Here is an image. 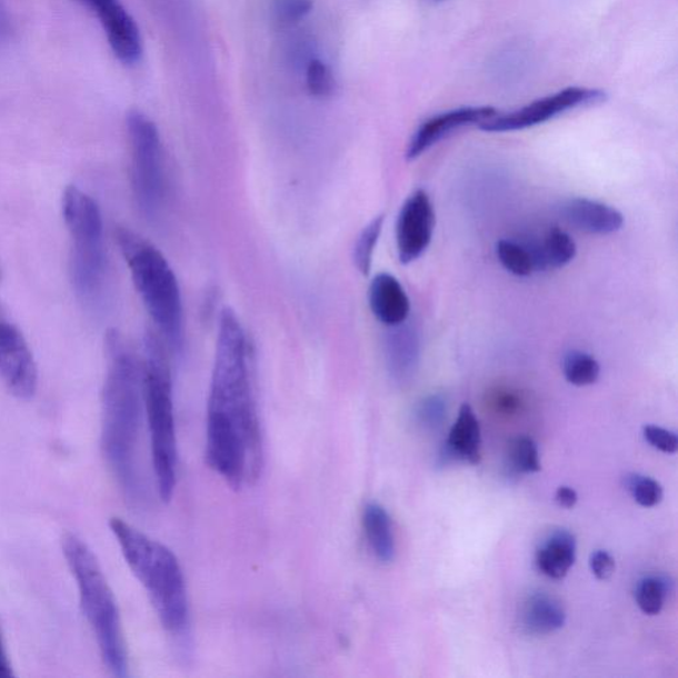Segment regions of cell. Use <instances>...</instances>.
Returning <instances> with one entry per match:
<instances>
[{
  "label": "cell",
  "mask_w": 678,
  "mask_h": 678,
  "mask_svg": "<svg viewBox=\"0 0 678 678\" xmlns=\"http://www.w3.org/2000/svg\"><path fill=\"white\" fill-rule=\"evenodd\" d=\"M61 545L69 570L78 582L81 610L92 628L102 660L110 674L127 677L128 649L120 610L99 559L84 539L73 532H67Z\"/></svg>",
  "instance_id": "4"
},
{
  "label": "cell",
  "mask_w": 678,
  "mask_h": 678,
  "mask_svg": "<svg viewBox=\"0 0 678 678\" xmlns=\"http://www.w3.org/2000/svg\"><path fill=\"white\" fill-rule=\"evenodd\" d=\"M369 303L377 320L389 328L406 322L410 316V299L398 279L390 273H379L372 279Z\"/></svg>",
  "instance_id": "15"
},
{
  "label": "cell",
  "mask_w": 678,
  "mask_h": 678,
  "mask_svg": "<svg viewBox=\"0 0 678 678\" xmlns=\"http://www.w3.org/2000/svg\"><path fill=\"white\" fill-rule=\"evenodd\" d=\"M606 100V93L599 89L569 87L555 94L546 96L508 114H496L492 119L479 124L488 133L524 130L539 123L556 119L557 116L578 107L595 106Z\"/></svg>",
  "instance_id": "9"
},
{
  "label": "cell",
  "mask_w": 678,
  "mask_h": 678,
  "mask_svg": "<svg viewBox=\"0 0 678 678\" xmlns=\"http://www.w3.org/2000/svg\"><path fill=\"white\" fill-rule=\"evenodd\" d=\"M435 230L433 206L423 189L415 190L401 206L397 221V247L403 265L418 260L431 245Z\"/></svg>",
  "instance_id": "11"
},
{
  "label": "cell",
  "mask_w": 678,
  "mask_h": 678,
  "mask_svg": "<svg viewBox=\"0 0 678 678\" xmlns=\"http://www.w3.org/2000/svg\"><path fill=\"white\" fill-rule=\"evenodd\" d=\"M590 567L595 577L599 580H608L615 572V559L610 552L597 550L591 555Z\"/></svg>",
  "instance_id": "32"
},
{
  "label": "cell",
  "mask_w": 678,
  "mask_h": 678,
  "mask_svg": "<svg viewBox=\"0 0 678 678\" xmlns=\"http://www.w3.org/2000/svg\"><path fill=\"white\" fill-rule=\"evenodd\" d=\"M307 87L311 96L323 99L333 93L335 80L330 69L321 60L310 61L307 69Z\"/></svg>",
  "instance_id": "28"
},
{
  "label": "cell",
  "mask_w": 678,
  "mask_h": 678,
  "mask_svg": "<svg viewBox=\"0 0 678 678\" xmlns=\"http://www.w3.org/2000/svg\"><path fill=\"white\" fill-rule=\"evenodd\" d=\"M109 528L129 569L147 591L164 631L175 639L187 638L190 629L189 592L175 552L120 517L110 518Z\"/></svg>",
  "instance_id": "3"
},
{
  "label": "cell",
  "mask_w": 678,
  "mask_h": 678,
  "mask_svg": "<svg viewBox=\"0 0 678 678\" xmlns=\"http://www.w3.org/2000/svg\"><path fill=\"white\" fill-rule=\"evenodd\" d=\"M9 17L4 9L2 0H0V40H3L6 34L9 33Z\"/></svg>",
  "instance_id": "35"
},
{
  "label": "cell",
  "mask_w": 678,
  "mask_h": 678,
  "mask_svg": "<svg viewBox=\"0 0 678 678\" xmlns=\"http://www.w3.org/2000/svg\"><path fill=\"white\" fill-rule=\"evenodd\" d=\"M0 378L12 396L29 400L38 390V366L22 331L0 303Z\"/></svg>",
  "instance_id": "10"
},
{
  "label": "cell",
  "mask_w": 678,
  "mask_h": 678,
  "mask_svg": "<svg viewBox=\"0 0 678 678\" xmlns=\"http://www.w3.org/2000/svg\"><path fill=\"white\" fill-rule=\"evenodd\" d=\"M556 501L560 508L572 509L578 502V493L569 487H560L556 493Z\"/></svg>",
  "instance_id": "33"
},
{
  "label": "cell",
  "mask_w": 678,
  "mask_h": 678,
  "mask_svg": "<svg viewBox=\"0 0 678 678\" xmlns=\"http://www.w3.org/2000/svg\"><path fill=\"white\" fill-rule=\"evenodd\" d=\"M206 461L233 489L259 479L265 441L251 352L235 311H221L206 421Z\"/></svg>",
  "instance_id": "1"
},
{
  "label": "cell",
  "mask_w": 678,
  "mask_h": 678,
  "mask_svg": "<svg viewBox=\"0 0 678 678\" xmlns=\"http://www.w3.org/2000/svg\"><path fill=\"white\" fill-rule=\"evenodd\" d=\"M131 154V187L144 217L161 212L166 197V177L161 137L156 123L138 110L128 114Z\"/></svg>",
  "instance_id": "8"
},
{
  "label": "cell",
  "mask_w": 678,
  "mask_h": 678,
  "mask_svg": "<svg viewBox=\"0 0 678 678\" xmlns=\"http://www.w3.org/2000/svg\"><path fill=\"white\" fill-rule=\"evenodd\" d=\"M521 622L525 631L531 635L557 632L566 622L565 608L548 594H532L524 604Z\"/></svg>",
  "instance_id": "20"
},
{
  "label": "cell",
  "mask_w": 678,
  "mask_h": 678,
  "mask_svg": "<svg viewBox=\"0 0 678 678\" xmlns=\"http://www.w3.org/2000/svg\"><path fill=\"white\" fill-rule=\"evenodd\" d=\"M559 210L567 223L587 233L611 235L620 231L625 225V217L619 210L598 200L567 199Z\"/></svg>",
  "instance_id": "14"
},
{
  "label": "cell",
  "mask_w": 678,
  "mask_h": 678,
  "mask_svg": "<svg viewBox=\"0 0 678 678\" xmlns=\"http://www.w3.org/2000/svg\"><path fill=\"white\" fill-rule=\"evenodd\" d=\"M449 459L479 463L481 460V428L473 408L467 403L460 407L459 417L449 431L446 442Z\"/></svg>",
  "instance_id": "16"
},
{
  "label": "cell",
  "mask_w": 678,
  "mask_h": 678,
  "mask_svg": "<svg viewBox=\"0 0 678 678\" xmlns=\"http://www.w3.org/2000/svg\"><path fill=\"white\" fill-rule=\"evenodd\" d=\"M496 114L497 110L492 107H462L431 117L415 131L410 143H408L407 161H415L442 138L452 133L453 130L468 127V124H480L492 119Z\"/></svg>",
  "instance_id": "13"
},
{
  "label": "cell",
  "mask_w": 678,
  "mask_h": 678,
  "mask_svg": "<svg viewBox=\"0 0 678 678\" xmlns=\"http://www.w3.org/2000/svg\"><path fill=\"white\" fill-rule=\"evenodd\" d=\"M13 670L9 655H7L2 628H0V678L13 677Z\"/></svg>",
  "instance_id": "34"
},
{
  "label": "cell",
  "mask_w": 678,
  "mask_h": 678,
  "mask_svg": "<svg viewBox=\"0 0 678 678\" xmlns=\"http://www.w3.org/2000/svg\"><path fill=\"white\" fill-rule=\"evenodd\" d=\"M642 433H645V439L649 445L659 449L660 452L667 455L677 452L678 439L675 432L657 426H646Z\"/></svg>",
  "instance_id": "30"
},
{
  "label": "cell",
  "mask_w": 678,
  "mask_h": 678,
  "mask_svg": "<svg viewBox=\"0 0 678 678\" xmlns=\"http://www.w3.org/2000/svg\"><path fill=\"white\" fill-rule=\"evenodd\" d=\"M106 355L102 451L124 496L133 503H141L147 493L137 462L144 408L142 369L133 351L117 330H109L107 333Z\"/></svg>",
  "instance_id": "2"
},
{
  "label": "cell",
  "mask_w": 678,
  "mask_h": 678,
  "mask_svg": "<svg viewBox=\"0 0 678 678\" xmlns=\"http://www.w3.org/2000/svg\"><path fill=\"white\" fill-rule=\"evenodd\" d=\"M405 323L392 327L386 341L387 368L398 382H406L413 376L419 358L417 333Z\"/></svg>",
  "instance_id": "18"
},
{
  "label": "cell",
  "mask_w": 678,
  "mask_h": 678,
  "mask_svg": "<svg viewBox=\"0 0 678 678\" xmlns=\"http://www.w3.org/2000/svg\"><path fill=\"white\" fill-rule=\"evenodd\" d=\"M508 459L509 468L516 473H537L542 468L536 441L528 436L510 442Z\"/></svg>",
  "instance_id": "26"
},
{
  "label": "cell",
  "mask_w": 678,
  "mask_h": 678,
  "mask_svg": "<svg viewBox=\"0 0 678 678\" xmlns=\"http://www.w3.org/2000/svg\"><path fill=\"white\" fill-rule=\"evenodd\" d=\"M668 592L666 578L646 577L636 587V601L642 612L655 617L661 612Z\"/></svg>",
  "instance_id": "25"
},
{
  "label": "cell",
  "mask_w": 678,
  "mask_h": 678,
  "mask_svg": "<svg viewBox=\"0 0 678 678\" xmlns=\"http://www.w3.org/2000/svg\"><path fill=\"white\" fill-rule=\"evenodd\" d=\"M627 487L634 500L642 508H654L662 500V487L650 477L632 475L627 479Z\"/></svg>",
  "instance_id": "27"
},
{
  "label": "cell",
  "mask_w": 678,
  "mask_h": 678,
  "mask_svg": "<svg viewBox=\"0 0 678 678\" xmlns=\"http://www.w3.org/2000/svg\"><path fill=\"white\" fill-rule=\"evenodd\" d=\"M362 526L372 555L382 564L392 562L397 549L389 511L378 502H369L363 509Z\"/></svg>",
  "instance_id": "21"
},
{
  "label": "cell",
  "mask_w": 678,
  "mask_h": 678,
  "mask_svg": "<svg viewBox=\"0 0 678 678\" xmlns=\"http://www.w3.org/2000/svg\"><path fill=\"white\" fill-rule=\"evenodd\" d=\"M525 245L529 248L536 271L564 268L577 256L576 241L558 227L550 228L541 240Z\"/></svg>",
  "instance_id": "19"
},
{
  "label": "cell",
  "mask_w": 678,
  "mask_h": 678,
  "mask_svg": "<svg viewBox=\"0 0 678 678\" xmlns=\"http://www.w3.org/2000/svg\"><path fill=\"white\" fill-rule=\"evenodd\" d=\"M99 19L108 43L124 66H134L142 57V39L136 20L121 0H78Z\"/></svg>",
  "instance_id": "12"
},
{
  "label": "cell",
  "mask_w": 678,
  "mask_h": 678,
  "mask_svg": "<svg viewBox=\"0 0 678 678\" xmlns=\"http://www.w3.org/2000/svg\"><path fill=\"white\" fill-rule=\"evenodd\" d=\"M62 217L72 240L69 273L74 292L88 308H97L108 276L100 207L79 187L68 186L62 193Z\"/></svg>",
  "instance_id": "7"
},
{
  "label": "cell",
  "mask_w": 678,
  "mask_h": 678,
  "mask_svg": "<svg viewBox=\"0 0 678 678\" xmlns=\"http://www.w3.org/2000/svg\"><path fill=\"white\" fill-rule=\"evenodd\" d=\"M117 245L129 267L144 308L172 350L183 345L181 288L168 259L149 240L129 228L116 230Z\"/></svg>",
  "instance_id": "6"
},
{
  "label": "cell",
  "mask_w": 678,
  "mask_h": 678,
  "mask_svg": "<svg viewBox=\"0 0 678 678\" xmlns=\"http://www.w3.org/2000/svg\"><path fill=\"white\" fill-rule=\"evenodd\" d=\"M447 417V401L441 396H431L421 400L417 407V419L427 430H436Z\"/></svg>",
  "instance_id": "29"
},
{
  "label": "cell",
  "mask_w": 678,
  "mask_h": 678,
  "mask_svg": "<svg viewBox=\"0 0 678 678\" xmlns=\"http://www.w3.org/2000/svg\"><path fill=\"white\" fill-rule=\"evenodd\" d=\"M385 225V216H379L372 219L368 226L363 228V231L359 233L357 243L355 246V252H352V260L359 272L365 276L370 273L372 266L373 252L378 245L380 233H382Z\"/></svg>",
  "instance_id": "24"
},
{
  "label": "cell",
  "mask_w": 678,
  "mask_h": 678,
  "mask_svg": "<svg viewBox=\"0 0 678 678\" xmlns=\"http://www.w3.org/2000/svg\"><path fill=\"white\" fill-rule=\"evenodd\" d=\"M496 255L501 266L518 278H528L532 272H536L535 261H532L529 248L525 243L502 239L497 241Z\"/></svg>",
  "instance_id": "23"
},
{
  "label": "cell",
  "mask_w": 678,
  "mask_h": 678,
  "mask_svg": "<svg viewBox=\"0 0 678 678\" xmlns=\"http://www.w3.org/2000/svg\"><path fill=\"white\" fill-rule=\"evenodd\" d=\"M141 369L157 490L162 501H169L176 490L178 468L175 396L169 358L154 333L144 336Z\"/></svg>",
  "instance_id": "5"
},
{
  "label": "cell",
  "mask_w": 678,
  "mask_h": 678,
  "mask_svg": "<svg viewBox=\"0 0 678 678\" xmlns=\"http://www.w3.org/2000/svg\"><path fill=\"white\" fill-rule=\"evenodd\" d=\"M576 558V537L569 530L560 529L551 532L539 546L536 564L544 576L560 580L569 574Z\"/></svg>",
  "instance_id": "17"
},
{
  "label": "cell",
  "mask_w": 678,
  "mask_h": 678,
  "mask_svg": "<svg viewBox=\"0 0 678 678\" xmlns=\"http://www.w3.org/2000/svg\"><path fill=\"white\" fill-rule=\"evenodd\" d=\"M311 6V0H278V13L283 22L293 23L308 16Z\"/></svg>",
  "instance_id": "31"
},
{
  "label": "cell",
  "mask_w": 678,
  "mask_h": 678,
  "mask_svg": "<svg viewBox=\"0 0 678 678\" xmlns=\"http://www.w3.org/2000/svg\"><path fill=\"white\" fill-rule=\"evenodd\" d=\"M562 370L567 382L578 387L597 383L600 377L599 362L582 350L567 351L564 357Z\"/></svg>",
  "instance_id": "22"
}]
</instances>
